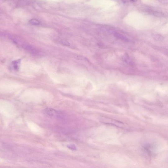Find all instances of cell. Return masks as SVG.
<instances>
[{
	"instance_id": "obj_1",
	"label": "cell",
	"mask_w": 168,
	"mask_h": 168,
	"mask_svg": "<svg viewBox=\"0 0 168 168\" xmlns=\"http://www.w3.org/2000/svg\"><path fill=\"white\" fill-rule=\"evenodd\" d=\"M44 113L45 114L50 116H56L58 118L62 117L61 112L51 109V108H46L44 110Z\"/></svg>"
},
{
	"instance_id": "obj_2",
	"label": "cell",
	"mask_w": 168,
	"mask_h": 168,
	"mask_svg": "<svg viewBox=\"0 0 168 168\" xmlns=\"http://www.w3.org/2000/svg\"><path fill=\"white\" fill-rule=\"evenodd\" d=\"M21 46L24 49L28 51L33 54H37L38 52L37 50L31 45H30L26 43H22L21 44Z\"/></svg>"
},
{
	"instance_id": "obj_6",
	"label": "cell",
	"mask_w": 168,
	"mask_h": 168,
	"mask_svg": "<svg viewBox=\"0 0 168 168\" xmlns=\"http://www.w3.org/2000/svg\"><path fill=\"white\" fill-rule=\"evenodd\" d=\"M75 57L76 59L79 60L84 61L87 60L86 58L81 55H77L75 56Z\"/></svg>"
},
{
	"instance_id": "obj_5",
	"label": "cell",
	"mask_w": 168,
	"mask_h": 168,
	"mask_svg": "<svg viewBox=\"0 0 168 168\" xmlns=\"http://www.w3.org/2000/svg\"><path fill=\"white\" fill-rule=\"evenodd\" d=\"M29 22L33 25H38L40 23L39 21L35 19H32L29 21Z\"/></svg>"
},
{
	"instance_id": "obj_8",
	"label": "cell",
	"mask_w": 168,
	"mask_h": 168,
	"mask_svg": "<svg viewBox=\"0 0 168 168\" xmlns=\"http://www.w3.org/2000/svg\"><path fill=\"white\" fill-rule=\"evenodd\" d=\"M130 1L133 2H137V0H130Z\"/></svg>"
},
{
	"instance_id": "obj_3",
	"label": "cell",
	"mask_w": 168,
	"mask_h": 168,
	"mask_svg": "<svg viewBox=\"0 0 168 168\" xmlns=\"http://www.w3.org/2000/svg\"><path fill=\"white\" fill-rule=\"evenodd\" d=\"M115 36L117 39L123 40L125 41H128V40L127 38L125 37L123 35L118 33L115 34Z\"/></svg>"
},
{
	"instance_id": "obj_7",
	"label": "cell",
	"mask_w": 168,
	"mask_h": 168,
	"mask_svg": "<svg viewBox=\"0 0 168 168\" xmlns=\"http://www.w3.org/2000/svg\"><path fill=\"white\" fill-rule=\"evenodd\" d=\"M68 148L71 149H73L74 148L73 145H68Z\"/></svg>"
},
{
	"instance_id": "obj_4",
	"label": "cell",
	"mask_w": 168,
	"mask_h": 168,
	"mask_svg": "<svg viewBox=\"0 0 168 168\" xmlns=\"http://www.w3.org/2000/svg\"><path fill=\"white\" fill-rule=\"evenodd\" d=\"M20 60H17L13 62V67L15 70H18L20 64Z\"/></svg>"
}]
</instances>
